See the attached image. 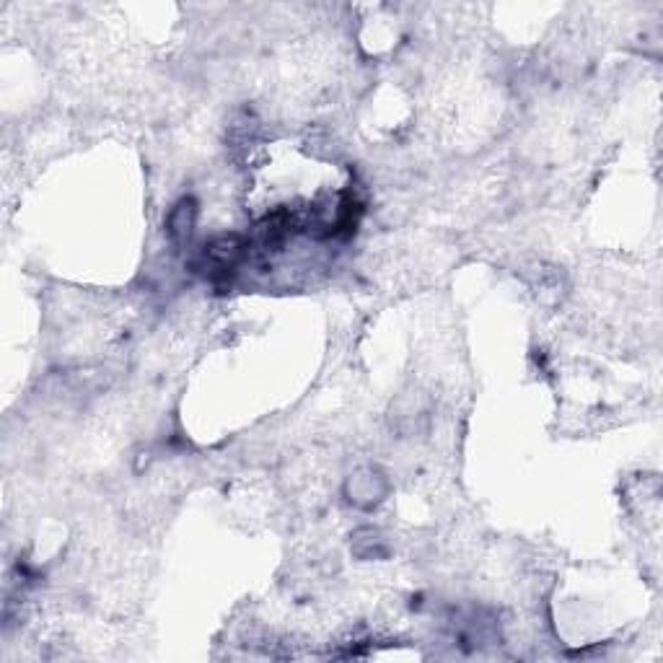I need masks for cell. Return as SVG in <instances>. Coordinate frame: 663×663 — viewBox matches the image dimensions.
Wrapping results in <instances>:
<instances>
[{
    "instance_id": "6da1fadb",
    "label": "cell",
    "mask_w": 663,
    "mask_h": 663,
    "mask_svg": "<svg viewBox=\"0 0 663 663\" xmlns=\"http://www.w3.org/2000/svg\"><path fill=\"white\" fill-rule=\"evenodd\" d=\"M192 212H195L192 205H179V208L174 210L171 220H169V231H171L174 239L187 236L189 231H192Z\"/></svg>"
}]
</instances>
